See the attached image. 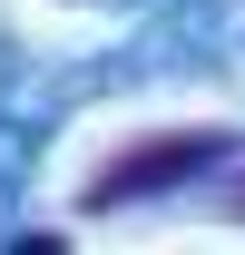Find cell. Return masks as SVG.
Listing matches in <instances>:
<instances>
[{"label":"cell","instance_id":"obj_1","mask_svg":"<svg viewBox=\"0 0 245 255\" xmlns=\"http://www.w3.org/2000/svg\"><path fill=\"white\" fill-rule=\"evenodd\" d=\"M236 157V137L226 128H186V137H147V147H118V157L98 167L89 206H127V196H157L177 187V177H196V167H226Z\"/></svg>","mask_w":245,"mask_h":255}]
</instances>
